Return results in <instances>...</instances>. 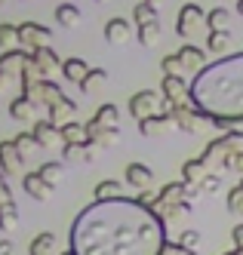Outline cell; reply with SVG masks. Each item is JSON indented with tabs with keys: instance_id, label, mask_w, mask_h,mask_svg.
I'll use <instances>...</instances> for the list:
<instances>
[{
	"instance_id": "6da1fadb",
	"label": "cell",
	"mask_w": 243,
	"mask_h": 255,
	"mask_svg": "<svg viewBox=\"0 0 243 255\" xmlns=\"http://www.w3.org/2000/svg\"><path fill=\"white\" fill-rule=\"evenodd\" d=\"M166 218L142 200H96L71 222V249L77 255H163Z\"/></svg>"
},
{
	"instance_id": "7a4b0ae2",
	"label": "cell",
	"mask_w": 243,
	"mask_h": 255,
	"mask_svg": "<svg viewBox=\"0 0 243 255\" xmlns=\"http://www.w3.org/2000/svg\"><path fill=\"white\" fill-rule=\"evenodd\" d=\"M191 102L210 114V126L216 129L243 123V52L200 68L191 80Z\"/></svg>"
},
{
	"instance_id": "3957f363",
	"label": "cell",
	"mask_w": 243,
	"mask_h": 255,
	"mask_svg": "<svg viewBox=\"0 0 243 255\" xmlns=\"http://www.w3.org/2000/svg\"><path fill=\"white\" fill-rule=\"evenodd\" d=\"M170 117L176 120V129H182V132H200L210 126V114L200 111L191 99L182 105H170Z\"/></svg>"
},
{
	"instance_id": "277c9868",
	"label": "cell",
	"mask_w": 243,
	"mask_h": 255,
	"mask_svg": "<svg viewBox=\"0 0 243 255\" xmlns=\"http://www.w3.org/2000/svg\"><path fill=\"white\" fill-rule=\"evenodd\" d=\"M200 28H207V12L200 9V3H185L176 19V34L182 40H191V37H197Z\"/></svg>"
},
{
	"instance_id": "5b68a950",
	"label": "cell",
	"mask_w": 243,
	"mask_h": 255,
	"mask_svg": "<svg viewBox=\"0 0 243 255\" xmlns=\"http://www.w3.org/2000/svg\"><path fill=\"white\" fill-rule=\"evenodd\" d=\"M160 111H170V105H166V99L157 96V93L142 89V93H136L133 99H129V114H133L136 120H145V117L160 114Z\"/></svg>"
},
{
	"instance_id": "8992f818",
	"label": "cell",
	"mask_w": 243,
	"mask_h": 255,
	"mask_svg": "<svg viewBox=\"0 0 243 255\" xmlns=\"http://www.w3.org/2000/svg\"><path fill=\"white\" fill-rule=\"evenodd\" d=\"M160 89H163L160 96L166 99V105H182V102H188V99H191V86L185 83L182 74H163Z\"/></svg>"
},
{
	"instance_id": "52a82bcc",
	"label": "cell",
	"mask_w": 243,
	"mask_h": 255,
	"mask_svg": "<svg viewBox=\"0 0 243 255\" xmlns=\"http://www.w3.org/2000/svg\"><path fill=\"white\" fill-rule=\"evenodd\" d=\"M52 40V31L43 28V25H37V22H25V25H18V43H22L28 52L37 49V46H49Z\"/></svg>"
},
{
	"instance_id": "ba28073f",
	"label": "cell",
	"mask_w": 243,
	"mask_h": 255,
	"mask_svg": "<svg viewBox=\"0 0 243 255\" xmlns=\"http://www.w3.org/2000/svg\"><path fill=\"white\" fill-rule=\"evenodd\" d=\"M22 188L31 200H37V203H46V200L52 197V185L40 175V172H22Z\"/></svg>"
},
{
	"instance_id": "9c48e42d",
	"label": "cell",
	"mask_w": 243,
	"mask_h": 255,
	"mask_svg": "<svg viewBox=\"0 0 243 255\" xmlns=\"http://www.w3.org/2000/svg\"><path fill=\"white\" fill-rule=\"evenodd\" d=\"M133 31H136V22H126V19H111L108 25H105V40L111 43V46H123V43H129L133 40Z\"/></svg>"
},
{
	"instance_id": "30bf717a",
	"label": "cell",
	"mask_w": 243,
	"mask_h": 255,
	"mask_svg": "<svg viewBox=\"0 0 243 255\" xmlns=\"http://www.w3.org/2000/svg\"><path fill=\"white\" fill-rule=\"evenodd\" d=\"M166 129H176V120L170 117V111H160V114H151V117L139 120V132L148 135V138H157V135H163Z\"/></svg>"
},
{
	"instance_id": "8fae6325",
	"label": "cell",
	"mask_w": 243,
	"mask_h": 255,
	"mask_svg": "<svg viewBox=\"0 0 243 255\" xmlns=\"http://www.w3.org/2000/svg\"><path fill=\"white\" fill-rule=\"evenodd\" d=\"M28 59H31V52H28V49H15V46H12V49H3V56H0V71H3V74L18 77Z\"/></svg>"
},
{
	"instance_id": "7c38bea8",
	"label": "cell",
	"mask_w": 243,
	"mask_h": 255,
	"mask_svg": "<svg viewBox=\"0 0 243 255\" xmlns=\"http://www.w3.org/2000/svg\"><path fill=\"white\" fill-rule=\"evenodd\" d=\"M22 154H18L15 148V141H0V169H3L6 175H15V172H22Z\"/></svg>"
},
{
	"instance_id": "4fadbf2b",
	"label": "cell",
	"mask_w": 243,
	"mask_h": 255,
	"mask_svg": "<svg viewBox=\"0 0 243 255\" xmlns=\"http://www.w3.org/2000/svg\"><path fill=\"white\" fill-rule=\"evenodd\" d=\"M123 175H126V185L129 188H139V191L151 188V181H154V172H151L148 163H129Z\"/></svg>"
},
{
	"instance_id": "5bb4252c",
	"label": "cell",
	"mask_w": 243,
	"mask_h": 255,
	"mask_svg": "<svg viewBox=\"0 0 243 255\" xmlns=\"http://www.w3.org/2000/svg\"><path fill=\"white\" fill-rule=\"evenodd\" d=\"M31 59H34L37 68H40L43 77H49L55 68H62V62H59V56H55L52 46H37V49H31Z\"/></svg>"
},
{
	"instance_id": "9a60e30c",
	"label": "cell",
	"mask_w": 243,
	"mask_h": 255,
	"mask_svg": "<svg viewBox=\"0 0 243 255\" xmlns=\"http://www.w3.org/2000/svg\"><path fill=\"white\" fill-rule=\"evenodd\" d=\"M179 59H182V68L185 71H197L200 68H207V52H203L200 46H194V43H185L182 49H179Z\"/></svg>"
},
{
	"instance_id": "2e32d148",
	"label": "cell",
	"mask_w": 243,
	"mask_h": 255,
	"mask_svg": "<svg viewBox=\"0 0 243 255\" xmlns=\"http://www.w3.org/2000/svg\"><path fill=\"white\" fill-rule=\"evenodd\" d=\"M31 132L37 135V144H40V148H49V144L62 141V132H59V126H55L49 117H46V120H34V129H31Z\"/></svg>"
},
{
	"instance_id": "e0dca14e",
	"label": "cell",
	"mask_w": 243,
	"mask_h": 255,
	"mask_svg": "<svg viewBox=\"0 0 243 255\" xmlns=\"http://www.w3.org/2000/svg\"><path fill=\"white\" fill-rule=\"evenodd\" d=\"M9 117H12V120H18V123H31V120H37V105L22 93L18 99H12V102H9Z\"/></svg>"
},
{
	"instance_id": "ac0fdd59",
	"label": "cell",
	"mask_w": 243,
	"mask_h": 255,
	"mask_svg": "<svg viewBox=\"0 0 243 255\" xmlns=\"http://www.w3.org/2000/svg\"><path fill=\"white\" fill-rule=\"evenodd\" d=\"M74 114H77V105H74L68 96H62L59 102H55L52 108H49V120L55 123V126H62V123H68V120H74Z\"/></svg>"
},
{
	"instance_id": "d6986e66",
	"label": "cell",
	"mask_w": 243,
	"mask_h": 255,
	"mask_svg": "<svg viewBox=\"0 0 243 255\" xmlns=\"http://www.w3.org/2000/svg\"><path fill=\"white\" fill-rule=\"evenodd\" d=\"M207 172H210V163L203 160V157H194V160H188V163H185L182 178L188 181V185H200V181L207 178Z\"/></svg>"
},
{
	"instance_id": "ffe728a7",
	"label": "cell",
	"mask_w": 243,
	"mask_h": 255,
	"mask_svg": "<svg viewBox=\"0 0 243 255\" xmlns=\"http://www.w3.org/2000/svg\"><path fill=\"white\" fill-rule=\"evenodd\" d=\"M28 255H55V234L52 231L37 234L28 246Z\"/></svg>"
},
{
	"instance_id": "44dd1931",
	"label": "cell",
	"mask_w": 243,
	"mask_h": 255,
	"mask_svg": "<svg viewBox=\"0 0 243 255\" xmlns=\"http://www.w3.org/2000/svg\"><path fill=\"white\" fill-rule=\"evenodd\" d=\"M59 132H62V141H77V144L89 141L86 123H77V120H68V123H62V126H59Z\"/></svg>"
},
{
	"instance_id": "7402d4cb",
	"label": "cell",
	"mask_w": 243,
	"mask_h": 255,
	"mask_svg": "<svg viewBox=\"0 0 243 255\" xmlns=\"http://www.w3.org/2000/svg\"><path fill=\"white\" fill-rule=\"evenodd\" d=\"M62 74H65L71 83L80 86V80L89 74V65H86L83 59H65V62H62Z\"/></svg>"
},
{
	"instance_id": "603a6c76",
	"label": "cell",
	"mask_w": 243,
	"mask_h": 255,
	"mask_svg": "<svg viewBox=\"0 0 243 255\" xmlns=\"http://www.w3.org/2000/svg\"><path fill=\"white\" fill-rule=\"evenodd\" d=\"M55 22H59L62 28H77L80 25V9L74 3H59L55 6Z\"/></svg>"
},
{
	"instance_id": "cb8c5ba5",
	"label": "cell",
	"mask_w": 243,
	"mask_h": 255,
	"mask_svg": "<svg viewBox=\"0 0 243 255\" xmlns=\"http://www.w3.org/2000/svg\"><path fill=\"white\" fill-rule=\"evenodd\" d=\"M92 197H96V200H114V197H123V185H120V181H114V178H105V181H99V185L92 188Z\"/></svg>"
},
{
	"instance_id": "d4e9b609",
	"label": "cell",
	"mask_w": 243,
	"mask_h": 255,
	"mask_svg": "<svg viewBox=\"0 0 243 255\" xmlns=\"http://www.w3.org/2000/svg\"><path fill=\"white\" fill-rule=\"evenodd\" d=\"M136 34H139V40L145 46H157L160 43V22L151 19V22H145V25H136Z\"/></svg>"
},
{
	"instance_id": "484cf974",
	"label": "cell",
	"mask_w": 243,
	"mask_h": 255,
	"mask_svg": "<svg viewBox=\"0 0 243 255\" xmlns=\"http://www.w3.org/2000/svg\"><path fill=\"white\" fill-rule=\"evenodd\" d=\"M228 46H231L228 28H225V31H210V40H207V49H210V52H216V56H225Z\"/></svg>"
},
{
	"instance_id": "4316f807",
	"label": "cell",
	"mask_w": 243,
	"mask_h": 255,
	"mask_svg": "<svg viewBox=\"0 0 243 255\" xmlns=\"http://www.w3.org/2000/svg\"><path fill=\"white\" fill-rule=\"evenodd\" d=\"M228 25H231V12L225 6H216V9L207 12V28L210 31H225Z\"/></svg>"
},
{
	"instance_id": "83f0119b",
	"label": "cell",
	"mask_w": 243,
	"mask_h": 255,
	"mask_svg": "<svg viewBox=\"0 0 243 255\" xmlns=\"http://www.w3.org/2000/svg\"><path fill=\"white\" fill-rule=\"evenodd\" d=\"M37 172H40V175L49 181V185L55 188V185H59V181L65 178V160H55V163H40V169H37Z\"/></svg>"
},
{
	"instance_id": "f1b7e54d",
	"label": "cell",
	"mask_w": 243,
	"mask_h": 255,
	"mask_svg": "<svg viewBox=\"0 0 243 255\" xmlns=\"http://www.w3.org/2000/svg\"><path fill=\"white\" fill-rule=\"evenodd\" d=\"M15 228H18V209H15V203H3L0 206V231L12 234Z\"/></svg>"
},
{
	"instance_id": "f546056e",
	"label": "cell",
	"mask_w": 243,
	"mask_h": 255,
	"mask_svg": "<svg viewBox=\"0 0 243 255\" xmlns=\"http://www.w3.org/2000/svg\"><path fill=\"white\" fill-rule=\"evenodd\" d=\"M105 80H108V71L105 68H89V74L80 80V93H96Z\"/></svg>"
},
{
	"instance_id": "4dcf8cb0",
	"label": "cell",
	"mask_w": 243,
	"mask_h": 255,
	"mask_svg": "<svg viewBox=\"0 0 243 255\" xmlns=\"http://www.w3.org/2000/svg\"><path fill=\"white\" fill-rule=\"evenodd\" d=\"M12 141H15V148H18V154H22V157H28V154H34L37 148H40V144H37V135H34V132H18Z\"/></svg>"
},
{
	"instance_id": "1f68e13d",
	"label": "cell",
	"mask_w": 243,
	"mask_h": 255,
	"mask_svg": "<svg viewBox=\"0 0 243 255\" xmlns=\"http://www.w3.org/2000/svg\"><path fill=\"white\" fill-rule=\"evenodd\" d=\"M18 43V25L0 22V49H12Z\"/></svg>"
},
{
	"instance_id": "d6a6232c",
	"label": "cell",
	"mask_w": 243,
	"mask_h": 255,
	"mask_svg": "<svg viewBox=\"0 0 243 255\" xmlns=\"http://www.w3.org/2000/svg\"><path fill=\"white\" fill-rule=\"evenodd\" d=\"M83 144H86V141H83ZM83 144H77V141H65V148H62V160H65V163H86Z\"/></svg>"
},
{
	"instance_id": "836d02e7",
	"label": "cell",
	"mask_w": 243,
	"mask_h": 255,
	"mask_svg": "<svg viewBox=\"0 0 243 255\" xmlns=\"http://www.w3.org/2000/svg\"><path fill=\"white\" fill-rule=\"evenodd\" d=\"M151 19H157V9L148 3V0H139L136 9H133V22L136 25H145V22H151Z\"/></svg>"
},
{
	"instance_id": "e575fe53",
	"label": "cell",
	"mask_w": 243,
	"mask_h": 255,
	"mask_svg": "<svg viewBox=\"0 0 243 255\" xmlns=\"http://www.w3.org/2000/svg\"><path fill=\"white\" fill-rule=\"evenodd\" d=\"M96 120L105 123V126H120V111H117V105H102L99 111H96Z\"/></svg>"
},
{
	"instance_id": "d590c367",
	"label": "cell",
	"mask_w": 243,
	"mask_h": 255,
	"mask_svg": "<svg viewBox=\"0 0 243 255\" xmlns=\"http://www.w3.org/2000/svg\"><path fill=\"white\" fill-rule=\"evenodd\" d=\"M160 68H163V74H182V59H179V52H173V56H163V62H160Z\"/></svg>"
},
{
	"instance_id": "8d00e7d4",
	"label": "cell",
	"mask_w": 243,
	"mask_h": 255,
	"mask_svg": "<svg viewBox=\"0 0 243 255\" xmlns=\"http://www.w3.org/2000/svg\"><path fill=\"white\" fill-rule=\"evenodd\" d=\"M200 188H203V194H219L222 191V175L219 172H207V178L200 181Z\"/></svg>"
},
{
	"instance_id": "74e56055",
	"label": "cell",
	"mask_w": 243,
	"mask_h": 255,
	"mask_svg": "<svg viewBox=\"0 0 243 255\" xmlns=\"http://www.w3.org/2000/svg\"><path fill=\"white\" fill-rule=\"evenodd\" d=\"M179 243H182L185 249H191V252H200V246H203V243H200V234H197V231H185Z\"/></svg>"
},
{
	"instance_id": "f35d334b",
	"label": "cell",
	"mask_w": 243,
	"mask_h": 255,
	"mask_svg": "<svg viewBox=\"0 0 243 255\" xmlns=\"http://www.w3.org/2000/svg\"><path fill=\"white\" fill-rule=\"evenodd\" d=\"M3 203H15V200H12V188L6 181V172L0 169V206H3Z\"/></svg>"
},
{
	"instance_id": "ab89813d",
	"label": "cell",
	"mask_w": 243,
	"mask_h": 255,
	"mask_svg": "<svg viewBox=\"0 0 243 255\" xmlns=\"http://www.w3.org/2000/svg\"><path fill=\"white\" fill-rule=\"evenodd\" d=\"M163 255H197V252L185 249L182 243H170V240H166V246H163Z\"/></svg>"
},
{
	"instance_id": "60d3db41",
	"label": "cell",
	"mask_w": 243,
	"mask_h": 255,
	"mask_svg": "<svg viewBox=\"0 0 243 255\" xmlns=\"http://www.w3.org/2000/svg\"><path fill=\"white\" fill-rule=\"evenodd\" d=\"M231 237H234V246H237V249L243 252V225H237V228L231 231Z\"/></svg>"
},
{
	"instance_id": "b9f144b4",
	"label": "cell",
	"mask_w": 243,
	"mask_h": 255,
	"mask_svg": "<svg viewBox=\"0 0 243 255\" xmlns=\"http://www.w3.org/2000/svg\"><path fill=\"white\" fill-rule=\"evenodd\" d=\"M0 255H15V243L12 240H0Z\"/></svg>"
},
{
	"instance_id": "7bdbcfd3",
	"label": "cell",
	"mask_w": 243,
	"mask_h": 255,
	"mask_svg": "<svg viewBox=\"0 0 243 255\" xmlns=\"http://www.w3.org/2000/svg\"><path fill=\"white\" fill-rule=\"evenodd\" d=\"M231 169H237V172L243 175V151H237V154L231 157Z\"/></svg>"
},
{
	"instance_id": "ee69618b",
	"label": "cell",
	"mask_w": 243,
	"mask_h": 255,
	"mask_svg": "<svg viewBox=\"0 0 243 255\" xmlns=\"http://www.w3.org/2000/svg\"><path fill=\"white\" fill-rule=\"evenodd\" d=\"M148 3H151V6H154V9H160V6H163V3H166V0H148Z\"/></svg>"
},
{
	"instance_id": "f6af8a7d",
	"label": "cell",
	"mask_w": 243,
	"mask_h": 255,
	"mask_svg": "<svg viewBox=\"0 0 243 255\" xmlns=\"http://www.w3.org/2000/svg\"><path fill=\"white\" fill-rule=\"evenodd\" d=\"M237 12H240V15H243V0H237Z\"/></svg>"
},
{
	"instance_id": "bcb514c9",
	"label": "cell",
	"mask_w": 243,
	"mask_h": 255,
	"mask_svg": "<svg viewBox=\"0 0 243 255\" xmlns=\"http://www.w3.org/2000/svg\"><path fill=\"white\" fill-rule=\"evenodd\" d=\"M62 255H77V252H74V249H68V252H62Z\"/></svg>"
},
{
	"instance_id": "7dc6e473",
	"label": "cell",
	"mask_w": 243,
	"mask_h": 255,
	"mask_svg": "<svg viewBox=\"0 0 243 255\" xmlns=\"http://www.w3.org/2000/svg\"><path fill=\"white\" fill-rule=\"evenodd\" d=\"M96 3H108V0H96Z\"/></svg>"
},
{
	"instance_id": "c3c4849f",
	"label": "cell",
	"mask_w": 243,
	"mask_h": 255,
	"mask_svg": "<svg viewBox=\"0 0 243 255\" xmlns=\"http://www.w3.org/2000/svg\"><path fill=\"white\" fill-rule=\"evenodd\" d=\"M3 3H6V0H0V6H3Z\"/></svg>"
},
{
	"instance_id": "681fc988",
	"label": "cell",
	"mask_w": 243,
	"mask_h": 255,
	"mask_svg": "<svg viewBox=\"0 0 243 255\" xmlns=\"http://www.w3.org/2000/svg\"><path fill=\"white\" fill-rule=\"evenodd\" d=\"M240 215H243V209H240Z\"/></svg>"
},
{
	"instance_id": "f907efd6",
	"label": "cell",
	"mask_w": 243,
	"mask_h": 255,
	"mask_svg": "<svg viewBox=\"0 0 243 255\" xmlns=\"http://www.w3.org/2000/svg\"><path fill=\"white\" fill-rule=\"evenodd\" d=\"M240 185H243V181H240Z\"/></svg>"
}]
</instances>
